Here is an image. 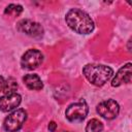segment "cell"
<instances>
[{
  "instance_id": "6da1fadb",
  "label": "cell",
  "mask_w": 132,
  "mask_h": 132,
  "mask_svg": "<svg viewBox=\"0 0 132 132\" xmlns=\"http://www.w3.org/2000/svg\"><path fill=\"white\" fill-rule=\"evenodd\" d=\"M65 20L69 28L78 34H84V35L90 34L95 27L91 16L86 11L79 8L70 9L66 13Z\"/></svg>"
},
{
  "instance_id": "7a4b0ae2",
  "label": "cell",
  "mask_w": 132,
  "mask_h": 132,
  "mask_svg": "<svg viewBox=\"0 0 132 132\" xmlns=\"http://www.w3.org/2000/svg\"><path fill=\"white\" fill-rule=\"evenodd\" d=\"M82 73L92 85L101 87L110 79L113 70L102 64H87L82 68Z\"/></svg>"
},
{
  "instance_id": "3957f363",
  "label": "cell",
  "mask_w": 132,
  "mask_h": 132,
  "mask_svg": "<svg viewBox=\"0 0 132 132\" xmlns=\"http://www.w3.org/2000/svg\"><path fill=\"white\" fill-rule=\"evenodd\" d=\"M26 120L27 112L22 108L16 109L5 118L3 122V128L7 132H16L23 127Z\"/></svg>"
},
{
  "instance_id": "277c9868",
  "label": "cell",
  "mask_w": 132,
  "mask_h": 132,
  "mask_svg": "<svg viewBox=\"0 0 132 132\" xmlns=\"http://www.w3.org/2000/svg\"><path fill=\"white\" fill-rule=\"evenodd\" d=\"M89 111L88 104L85 100L70 104L65 111V117L69 122H82Z\"/></svg>"
},
{
  "instance_id": "5b68a950",
  "label": "cell",
  "mask_w": 132,
  "mask_h": 132,
  "mask_svg": "<svg viewBox=\"0 0 132 132\" xmlns=\"http://www.w3.org/2000/svg\"><path fill=\"white\" fill-rule=\"evenodd\" d=\"M43 61V55L40 51L31 48L24 53L21 58V65L24 69L33 70L37 68Z\"/></svg>"
},
{
  "instance_id": "8992f818",
  "label": "cell",
  "mask_w": 132,
  "mask_h": 132,
  "mask_svg": "<svg viewBox=\"0 0 132 132\" xmlns=\"http://www.w3.org/2000/svg\"><path fill=\"white\" fill-rule=\"evenodd\" d=\"M16 29L20 32L25 33L34 38H40L44 33L43 27L39 23L31 20H21L16 24Z\"/></svg>"
},
{
  "instance_id": "52a82bcc",
  "label": "cell",
  "mask_w": 132,
  "mask_h": 132,
  "mask_svg": "<svg viewBox=\"0 0 132 132\" xmlns=\"http://www.w3.org/2000/svg\"><path fill=\"white\" fill-rule=\"evenodd\" d=\"M96 110L99 113V116H101L102 118H104L106 120H112V119L117 118V116L119 114L120 106L116 100L106 99L104 101H101L97 105Z\"/></svg>"
},
{
  "instance_id": "ba28073f",
  "label": "cell",
  "mask_w": 132,
  "mask_h": 132,
  "mask_svg": "<svg viewBox=\"0 0 132 132\" xmlns=\"http://www.w3.org/2000/svg\"><path fill=\"white\" fill-rule=\"evenodd\" d=\"M21 101H22V97L18 93L4 95L0 97V110L4 112L11 111L16 107H19Z\"/></svg>"
},
{
  "instance_id": "9c48e42d",
  "label": "cell",
  "mask_w": 132,
  "mask_h": 132,
  "mask_svg": "<svg viewBox=\"0 0 132 132\" xmlns=\"http://www.w3.org/2000/svg\"><path fill=\"white\" fill-rule=\"evenodd\" d=\"M132 65L131 63H127L123 67L119 69L117 74L111 80L112 87H120L123 84H129L132 78Z\"/></svg>"
},
{
  "instance_id": "30bf717a",
  "label": "cell",
  "mask_w": 132,
  "mask_h": 132,
  "mask_svg": "<svg viewBox=\"0 0 132 132\" xmlns=\"http://www.w3.org/2000/svg\"><path fill=\"white\" fill-rule=\"evenodd\" d=\"M23 81L25 84V86L30 89V90H34V91H39L43 88V84L41 78L37 75V74H26L23 77Z\"/></svg>"
},
{
  "instance_id": "8fae6325",
  "label": "cell",
  "mask_w": 132,
  "mask_h": 132,
  "mask_svg": "<svg viewBox=\"0 0 132 132\" xmlns=\"http://www.w3.org/2000/svg\"><path fill=\"white\" fill-rule=\"evenodd\" d=\"M16 89H18V82H16V80L13 77H8L5 80L4 88H3V93L5 95L13 94V93H16L15 92Z\"/></svg>"
},
{
  "instance_id": "7c38bea8",
  "label": "cell",
  "mask_w": 132,
  "mask_h": 132,
  "mask_svg": "<svg viewBox=\"0 0 132 132\" xmlns=\"http://www.w3.org/2000/svg\"><path fill=\"white\" fill-rule=\"evenodd\" d=\"M102 130L103 124L97 119L90 120L86 126V132H102Z\"/></svg>"
},
{
  "instance_id": "4fadbf2b",
  "label": "cell",
  "mask_w": 132,
  "mask_h": 132,
  "mask_svg": "<svg viewBox=\"0 0 132 132\" xmlns=\"http://www.w3.org/2000/svg\"><path fill=\"white\" fill-rule=\"evenodd\" d=\"M22 11H23V6L20 5V4H9L4 9V13L5 14L13 15V16L19 15Z\"/></svg>"
},
{
  "instance_id": "5bb4252c",
  "label": "cell",
  "mask_w": 132,
  "mask_h": 132,
  "mask_svg": "<svg viewBox=\"0 0 132 132\" xmlns=\"http://www.w3.org/2000/svg\"><path fill=\"white\" fill-rule=\"evenodd\" d=\"M47 128H48L50 132H55V131H56V128H57V124H56L54 121H52V122H50Z\"/></svg>"
},
{
  "instance_id": "9a60e30c",
  "label": "cell",
  "mask_w": 132,
  "mask_h": 132,
  "mask_svg": "<svg viewBox=\"0 0 132 132\" xmlns=\"http://www.w3.org/2000/svg\"><path fill=\"white\" fill-rule=\"evenodd\" d=\"M4 84H5V79H4L2 76H0V92H3Z\"/></svg>"
}]
</instances>
